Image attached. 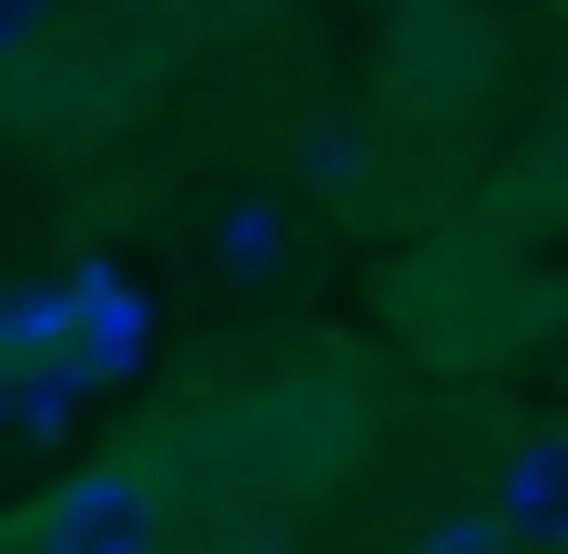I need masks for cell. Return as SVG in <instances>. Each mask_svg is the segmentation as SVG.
<instances>
[{"label": "cell", "instance_id": "cell-1", "mask_svg": "<svg viewBox=\"0 0 568 554\" xmlns=\"http://www.w3.org/2000/svg\"><path fill=\"white\" fill-rule=\"evenodd\" d=\"M40 554H159V502L133 462H93L40 502Z\"/></svg>", "mask_w": 568, "mask_h": 554}, {"label": "cell", "instance_id": "cell-2", "mask_svg": "<svg viewBox=\"0 0 568 554\" xmlns=\"http://www.w3.org/2000/svg\"><path fill=\"white\" fill-rule=\"evenodd\" d=\"M489 515L516 529V554H568V422H542V435H516V449H503Z\"/></svg>", "mask_w": 568, "mask_h": 554}, {"label": "cell", "instance_id": "cell-3", "mask_svg": "<svg viewBox=\"0 0 568 554\" xmlns=\"http://www.w3.org/2000/svg\"><path fill=\"white\" fill-rule=\"evenodd\" d=\"M410 554H516V529H503L489 502H463V515H436V529H424Z\"/></svg>", "mask_w": 568, "mask_h": 554}, {"label": "cell", "instance_id": "cell-4", "mask_svg": "<svg viewBox=\"0 0 568 554\" xmlns=\"http://www.w3.org/2000/svg\"><path fill=\"white\" fill-rule=\"evenodd\" d=\"M304 172H317V198H357L371 185V145L357 133H304Z\"/></svg>", "mask_w": 568, "mask_h": 554}, {"label": "cell", "instance_id": "cell-5", "mask_svg": "<svg viewBox=\"0 0 568 554\" xmlns=\"http://www.w3.org/2000/svg\"><path fill=\"white\" fill-rule=\"evenodd\" d=\"M225 265H278V212H239L225 225Z\"/></svg>", "mask_w": 568, "mask_h": 554}, {"label": "cell", "instance_id": "cell-6", "mask_svg": "<svg viewBox=\"0 0 568 554\" xmlns=\"http://www.w3.org/2000/svg\"><path fill=\"white\" fill-rule=\"evenodd\" d=\"M40 27H53V0H0V53H27Z\"/></svg>", "mask_w": 568, "mask_h": 554}]
</instances>
